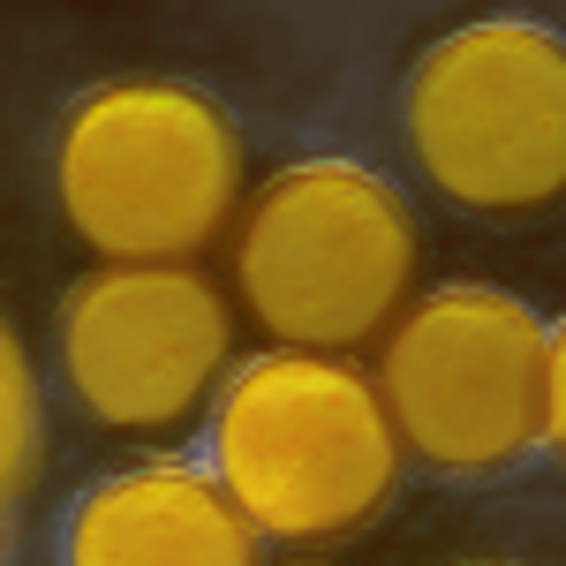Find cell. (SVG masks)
Wrapping results in <instances>:
<instances>
[{"label": "cell", "mask_w": 566, "mask_h": 566, "mask_svg": "<svg viewBox=\"0 0 566 566\" xmlns=\"http://www.w3.org/2000/svg\"><path fill=\"white\" fill-rule=\"evenodd\" d=\"M552 325L506 287H431L378 348V392L400 446L446 476H491L544 438Z\"/></svg>", "instance_id": "5b68a950"}, {"label": "cell", "mask_w": 566, "mask_h": 566, "mask_svg": "<svg viewBox=\"0 0 566 566\" xmlns=\"http://www.w3.org/2000/svg\"><path fill=\"white\" fill-rule=\"evenodd\" d=\"M53 348L91 423L159 438L227 392L234 310L197 264H91L61 303Z\"/></svg>", "instance_id": "8992f818"}, {"label": "cell", "mask_w": 566, "mask_h": 566, "mask_svg": "<svg viewBox=\"0 0 566 566\" xmlns=\"http://www.w3.org/2000/svg\"><path fill=\"white\" fill-rule=\"evenodd\" d=\"M400 453L378 370L355 355H250L212 400V476L287 552L355 536L392 499Z\"/></svg>", "instance_id": "6da1fadb"}, {"label": "cell", "mask_w": 566, "mask_h": 566, "mask_svg": "<svg viewBox=\"0 0 566 566\" xmlns=\"http://www.w3.org/2000/svg\"><path fill=\"white\" fill-rule=\"evenodd\" d=\"M0 400H8V438H0V483H8V506L31 491L45 453V416H39V378H31V355L15 333H0Z\"/></svg>", "instance_id": "ba28073f"}, {"label": "cell", "mask_w": 566, "mask_h": 566, "mask_svg": "<svg viewBox=\"0 0 566 566\" xmlns=\"http://www.w3.org/2000/svg\"><path fill=\"white\" fill-rule=\"evenodd\" d=\"M61 566H258V528L212 469H129L84 491Z\"/></svg>", "instance_id": "52a82bcc"}, {"label": "cell", "mask_w": 566, "mask_h": 566, "mask_svg": "<svg viewBox=\"0 0 566 566\" xmlns=\"http://www.w3.org/2000/svg\"><path fill=\"white\" fill-rule=\"evenodd\" d=\"M416 212L386 175L348 159L280 167L234 219V295L280 348L348 355L408 317Z\"/></svg>", "instance_id": "7a4b0ae2"}, {"label": "cell", "mask_w": 566, "mask_h": 566, "mask_svg": "<svg viewBox=\"0 0 566 566\" xmlns=\"http://www.w3.org/2000/svg\"><path fill=\"white\" fill-rule=\"evenodd\" d=\"M544 446L566 461V317L552 325V386H544Z\"/></svg>", "instance_id": "9c48e42d"}, {"label": "cell", "mask_w": 566, "mask_h": 566, "mask_svg": "<svg viewBox=\"0 0 566 566\" xmlns=\"http://www.w3.org/2000/svg\"><path fill=\"white\" fill-rule=\"evenodd\" d=\"M53 197L98 264H189L242 219V136L205 91L122 76L69 106Z\"/></svg>", "instance_id": "3957f363"}, {"label": "cell", "mask_w": 566, "mask_h": 566, "mask_svg": "<svg viewBox=\"0 0 566 566\" xmlns=\"http://www.w3.org/2000/svg\"><path fill=\"white\" fill-rule=\"evenodd\" d=\"M280 566H333V559H310V552H287Z\"/></svg>", "instance_id": "30bf717a"}, {"label": "cell", "mask_w": 566, "mask_h": 566, "mask_svg": "<svg viewBox=\"0 0 566 566\" xmlns=\"http://www.w3.org/2000/svg\"><path fill=\"white\" fill-rule=\"evenodd\" d=\"M408 151L461 212H536L566 197V39L491 15L416 61L400 98Z\"/></svg>", "instance_id": "277c9868"}]
</instances>
